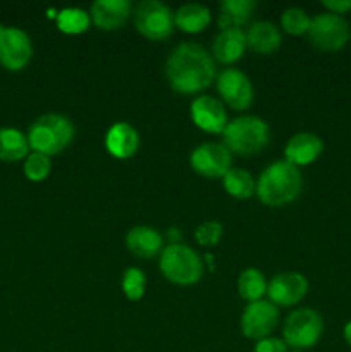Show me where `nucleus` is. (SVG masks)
I'll use <instances>...</instances> for the list:
<instances>
[{"instance_id": "17", "label": "nucleus", "mask_w": 351, "mask_h": 352, "mask_svg": "<svg viewBox=\"0 0 351 352\" xmlns=\"http://www.w3.org/2000/svg\"><path fill=\"white\" fill-rule=\"evenodd\" d=\"M105 148L114 158L127 160L140 148V134L129 122H116L105 134Z\"/></svg>"}, {"instance_id": "19", "label": "nucleus", "mask_w": 351, "mask_h": 352, "mask_svg": "<svg viewBox=\"0 0 351 352\" xmlns=\"http://www.w3.org/2000/svg\"><path fill=\"white\" fill-rule=\"evenodd\" d=\"M246 50V33L243 30H224L213 38L212 57L224 65L240 60Z\"/></svg>"}, {"instance_id": "29", "label": "nucleus", "mask_w": 351, "mask_h": 352, "mask_svg": "<svg viewBox=\"0 0 351 352\" xmlns=\"http://www.w3.org/2000/svg\"><path fill=\"white\" fill-rule=\"evenodd\" d=\"M52 162L50 157L41 153H30L24 160V175L31 182H41L50 175Z\"/></svg>"}, {"instance_id": "28", "label": "nucleus", "mask_w": 351, "mask_h": 352, "mask_svg": "<svg viewBox=\"0 0 351 352\" xmlns=\"http://www.w3.org/2000/svg\"><path fill=\"white\" fill-rule=\"evenodd\" d=\"M120 289L129 301L136 302L143 299L145 291H147V277H145L143 270L136 267L127 268L120 280Z\"/></svg>"}, {"instance_id": "15", "label": "nucleus", "mask_w": 351, "mask_h": 352, "mask_svg": "<svg viewBox=\"0 0 351 352\" xmlns=\"http://www.w3.org/2000/svg\"><path fill=\"white\" fill-rule=\"evenodd\" d=\"M129 0H96L92 3L89 17L100 31L120 30L131 16Z\"/></svg>"}, {"instance_id": "34", "label": "nucleus", "mask_w": 351, "mask_h": 352, "mask_svg": "<svg viewBox=\"0 0 351 352\" xmlns=\"http://www.w3.org/2000/svg\"><path fill=\"white\" fill-rule=\"evenodd\" d=\"M205 263L209 265L210 272L215 270V267H213V256H212V254H210V253H206V254H205Z\"/></svg>"}, {"instance_id": "9", "label": "nucleus", "mask_w": 351, "mask_h": 352, "mask_svg": "<svg viewBox=\"0 0 351 352\" xmlns=\"http://www.w3.org/2000/svg\"><path fill=\"white\" fill-rule=\"evenodd\" d=\"M217 91L229 109L241 112L253 103V85L243 71L234 67L222 69L217 74Z\"/></svg>"}, {"instance_id": "3", "label": "nucleus", "mask_w": 351, "mask_h": 352, "mask_svg": "<svg viewBox=\"0 0 351 352\" xmlns=\"http://www.w3.org/2000/svg\"><path fill=\"white\" fill-rule=\"evenodd\" d=\"M26 138L34 153L55 157L74 140V124L62 113H45L31 124Z\"/></svg>"}, {"instance_id": "5", "label": "nucleus", "mask_w": 351, "mask_h": 352, "mask_svg": "<svg viewBox=\"0 0 351 352\" xmlns=\"http://www.w3.org/2000/svg\"><path fill=\"white\" fill-rule=\"evenodd\" d=\"M158 268L169 282L181 287L198 284L205 272L200 254L181 243L169 244L162 250Z\"/></svg>"}, {"instance_id": "8", "label": "nucleus", "mask_w": 351, "mask_h": 352, "mask_svg": "<svg viewBox=\"0 0 351 352\" xmlns=\"http://www.w3.org/2000/svg\"><path fill=\"white\" fill-rule=\"evenodd\" d=\"M308 41L322 52H337L348 45L351 38V26L343 16L322 12L310 23Z\"/></svg>"}, {"instance_id": "35", "label": "nucleus", "mask_w": 351, "mask_h": 352, "mask_svg": "<svg viewBox=\"0 0 351 352\" xmlns=\"http://www.w3.org/2000/svg\"><path fill=\"white\" fill-rule=\"evenodd\" d=\"M292 352H301V351H292Z\"/></svg>"}, {"instance_id": "31", "label": "nucleus", "mask_w": 351, "mask_h": 352, "mask_svg": "<svg viewBox=\"0 0 351 352\" xmlns=\"http://www.w3.org/2000/svg\"><path fill=\"white\" fill-rule=\"evenodd\" d=\"M253 352H288V346L279 337H267L255 344Z\"/></svg>"}, {"instance_id": "12", "label": "nucleus", "mask_w": 351, "mask_h": 352, "mask_svg": "<svg viewBox=\"0 0 351 352\" xmlns=\"http://www.w3.org/2000/svg\"><path fill=\"white\" fill-rule=\"evenodd\" d=\"M189 165L206 179H222L233 165V153L222 143H203L193 150Z\"/></svg>"}, {"instance_id": "6", "label": "nucleus", "mask_w": 351, "mask_h": 352, "mask_svg": "<svg viewBox=\"0 0 351 352\" xmlns=\"http://www.w3.org/2000/svg\"><path fill=\"white\" fill-rule=\"evenodd\" d=\"M323 332V318L312 308H299L286 318L282 327V340L295 351L310 349L320 340Z\"/></svg>"}, {"instance_id": "32", "label": "nucleus", "mask_w": 351, "mask_h": 352, "mask_svg": "<svg viewBox=\"0 0 351 352\" xmlns=\"http://www.w3.org/2000/svg\"><path fill=\"white\" fill-rule=\"evenodd\" d=\"M322 6L326 7L327 12L343 16L351 10V0H323Z\"/></svg>"}, {"instance_id": "2", "label": "nucleus", "mask_w": 351, "mask_h": 352, "mask_svg": "<svg viewBox=\"0 0 351 352\" xmlns=\"http://www.w3.org/2000/svg\"><path fill=\"white\" fill-rule=\"evenodd\" d=\"M303 175L298 167L286 160H277L268 165L257 181V192L264 205L281 208L296 201L301 195Z\"/></svg>"}, {"instance_id": "23", "label": "nucleus", "mask_w": 351, "mask_h": 352, "mask_svg": "<svg viewBox=\"0 0 351 352\" xmlns=\"http://www.w3.org/2000/svg\"><path fill=\"white\" fill-rule=\"evenodd\" d=\"M30 155L28 138L12 127H0V160L19 162Z\"/></svg>"}, {"instance_id": "16", "label": "nucleus", "mask_w": 351, "mask_h": 352, "mask_svg": "<svg viewBox=\"0 0 351 352\" xmlns=\"http://www.w3.org/2000/svg\"><path fill=\"white\" fill-rule=\"evenodd\" d=\"M323 143L317 134L313 133H298L291 136L284 148V160L292 164L295 167L310 165L322 155Z\"/></svg>"}, {"instance_id": "11", "label": "nucleus", "mask_w": 351, "mask_h": 352, "mask_svg": "<svg viewBox=\"0 0 351 352\" xmlns=\"http://www.w3.org/2000/svg\"><path fill=\"white\" fill-rule=\"evenodd\" d=\"M279 323V309L270 301L248 302L241 315V333L250 340H264L270 337Z\"/></svg>"}, {"instance_id": "26", "label": "nucleus", "mask_w": 351, "mask_h": 352, "mask_svg": "<svg viewBox=\"0 0 351 352\" xmlns=\"http://www.w3.org/2000/svg\"><path fill=\"white\" fill-rule=\"evenodd\" d=\"M57 23L58 31L65 34H81L85 31L89 30V24H92V17L89 12L83 9H76V7H69V9L61 10L57 14Z\"/></svg>"}, {"instance_id": "24", "label": "nucleus", "mask_w": 351, "mask_h": 352, "mask_svg": "<svg viewBox=\"0 0 351 352\" xmlns=\"http://www.w3.org/2000/svg\"><path fill=\"white\" fill-rule=\"evenodd\" d=\"M222 184L227 195L236 199H248L257 192V181L244 168H231L222 177Z\"/></svg>"}, {"instance_id": "1", "label": "nucleus", "mask_w": 351, "mask_h": 352, "mask_svg": "<svg viewBox=\"0 0 351 352\" xmlns=\"http://www.w3.org/2000/svg\"><path fill=\"white\" fill-rule=\"evenodd\" d=\"M169 86L181 95H196L217 78L215 60L203 45L195 41L179 43L165 62Z\"/></svg>"}, {"instance_id": "20", "label": "nucleus", "mask_w": 351, "mask_h": 352, "mask_svg": "<svg viewBox=\"0 0 351 352\" xmlns=\"http://www.w3.org/2000/svg\"><path fill=\"white\" fill-rule=\"evenodd\" d=\"M281 31L270 21H258V23H253L246 31V47H250L255 54H274L281 47Z\"/></svg>"}, {"instance_id": "25", "label": "nucleus", "mask_w": 351, "mask_h": 352, "mask_svg": "<svg viewBox=\"0 0 351 352\" xmlns=\"http://www.w3.org/2000/svg\"><path fill=\"white\" fill-rule=\"evenodd\" d=\"M237 292L240 298L248 302L260 301L267 294V282L264 274L258 268H246L241 272L237 278Z\"/></svg>"}, {"instance_id": "13", "label": "nucleus", "mask_w": 351, "mask_h": 352, "mask_svg": "<svg viewBox=\"0 0 351 352\" xmlns=\"http://www.w3.org/2000/svg\"><path fill=\"white\" fill-rule=\"evenodd\" d=\"M308 292V280L299 272H281L267 284L268 301L274 306L291 308Z\"/></svg>"}, {"instance_id": "30", "label": "nucleus", "mask_w": 351, "mask_h": 352, "mask_svg": "<svg viewBox=\"0 0 351 352\" xmlns=\"http://www.w3.org/2000/svg\"><path fill=\"white\" fill-rule=\"evenodd\" d=\"M222 234V223L215 222V220H209V222H203L202 226H198V229L195 230V239L200 246L212 248L220 243Z\"/></svg>"}, {"instance_id": "7", "label": "nucleus", "mask_w": 351, "mask_h": 352, "mask_svg": "<svg viewBox=\"0 0 351 352\" xmlns=\"http://www.w3.org/2000/svg\"><path fill=\"white\" fill-rule=\"evenodd\" d=\"M133 19L138 33L147 40L162 41L174 33V12L158 0H143L136 3Z\"/></svg>"}, {"instance_id": "18", "label": "nucleus", "mask_w": 351, "mask_h": 352, "mask_svg": "<svg viewBox=\"0 0 351 352\" xmlns=\"http://www.w3.org/2000/svg\"><path fill=\"white\" fill-rule=\"evenodd\" d=\"M126 246L131 254L143 260H150L162 253L164 248V237L158 230L148 226H138L129 229L126 234Z\"/></svg>"}, {"instance_id": "4", "label": "nucleus", "mask_w": 351, "mask_h": 352, "mask_svg": "<svg viewBox=\"0 0 351 352\" xmlns=\"http://www.w3.org/2000/svg\"><path fill=\"white\" fill-rule=\"evenodd\" d=\"M270 141V127L257 116H241L231 120L222 133V144L234 155L253 157Z\"/></svg>"}, {"instance_id": "22", "label": "nucleus", "mask_w": 351, "mask_h": 352, "mask_svg": "<svg viewBox=\"0 0 351 352\" xmlns=\"http://www.w3.org/2000/svg\"><path fill=\"white\" fill-rule=\"evenodd\" d=\"M257 3L253 0H224L220 3V14L217 17L220 31L241 30V26L251 19Z\"/></svg>"}, {"instance_id": "14", "label": "nucleus", "mask_w": 351, "mask_h": 352, "mask_svg": "<svg viewBox=\"0 0 351 352\" xmlns=\"http://www.w3.org/2000/svg\"><path fill=\"white\" fill-rule=\"evenodd\" d=\"M189 113H191L193 124L209 134H222L229 124L226 107L215 96H196L189 107Z\"/></svg>"}, {"instance_id": "33", "label": "nucleus", "mask_w": 351, "mask_h": 352, "mask_svg": "<svg viewBox=\"0 0 351 352\" xmlns=\"http://www.w3.org/2000/svg\"><path fill=\"white\" fill-rule=\"evenodd\" d=\"M343 337H344V340H346L348 346L351 347V320L346 323V325H344V329H343Z\"/></svg>"}, {"instance_id": "21", "label": "nucleus", "mask_w": 351, "mask_h": 352, "mask_svg": "<svg viewBox=\"0 0 351 352\" xmlns=\"http://www.w3.org/2000/svg\"><path fill=\"white\" fill-rule=\"evenodd\" d=\"M174 23L176 28H179V30L184 31V33H202V31L206 30L209 24L212 23V12H210L209 7L203 6V3H184V6H181L176 10Z\"/></svg>"}, {"instance_id": "27", "label": "nucleus", "mask_w": 351, "mask_h": 352, "mask_svg": "<svg viewBox=\"0 0 351 352\" xmlns=\"http://www.w3.org/2000/svg\"><path fill=\"white\" fill-rule=\"evenodd\" d=\"M310 23H312V17L308 16L306 10L299 9V7H289L281 16V28L292 36L308 33Z\"/></svg>"}, {"instance_id": "10", "label": "nucleus", "mask_w": 351, "mask_h": 352, "mask_svg": "<svg viewBox=\"0 0 351 352\" xmlns=\"http://www.w3.org/2000/svg\"><path fill=\"white\" fill-rule=\"evenodd\" d=\"M33 45L23 30L0 26V65L7 71H23L31 60Z\"/></svg>"}]
</instances>
